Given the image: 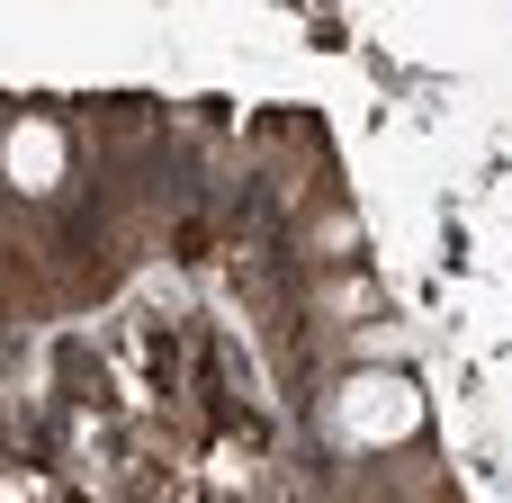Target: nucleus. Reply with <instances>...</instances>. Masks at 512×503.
<instances>
[{"mask_svg":"<svg viewBox=\"0 0 512 503\" xmlns=\"http://www.w3.org/2000/svg\"><path fill=\"white\" fill-rule=\"evenodd\" d=\"M342 432H360V441L414 432V387H405V378H351V396H342Z\"/></svg>","mask_w":512,"mask_h":503,"instance_id":"f257e3e1","label":"nucleus"},{"mask_svg":"<svg viewBox=\"0 0 512 503\" xmlns=\"http://www.w3.org/2000/svg\"><path fill=\"white\" fill-rule=\"evenodd\" d=\"M9 171H18V189H45L54 171H63V144H54V126L36 117V126H18V144H9Z\"/></svg>","mask_w":512,"mask_h":503,"instance_id":"f03ea898","label":"nucleus"}]
</instances>
